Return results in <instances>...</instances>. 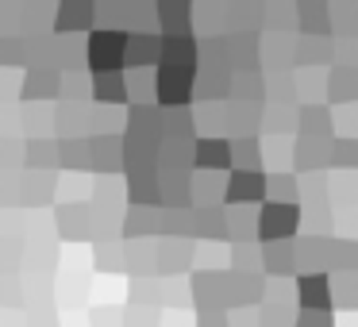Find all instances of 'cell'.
I'll return each mask as SVG.
<instances>
[{"mask_svg": "<svg viewBox=\"0 0 358 327\" xmlns=\"http://www.w3.org/2000/svg\"><path fill=\"white\" fill-rule=\"evenodd\" d=\"M201 327H231L224 308H201Z\"/></svg>", "mask_w": 358, "mask_h": 327, "instance_id": "obj_18", "label": "cell"}, {"mask_svg": "<svg viewBox=\"0 0 358 327\" xmlns=\"http://www.w3.org/2000/svg\"><path fill=\"white\" fill-rule=\"evenodd\" d=\"M96 96H101V101H124L127 81L120 78V73H96Z\"/></svg>", "mask_w": 358, "mask_h": 327, "instance_id": "obj_12", "label": "cell"}, {"mask_svg": "<svg viewBox=\"0 0 358 327\" xmlns=\"http://www.w3.org/2000/svg\"><path fill=\"white\" fill-rule=\"evenodd\" d=\"M358 93V70L339 66V73L331 78V101H350Z\"/></svg>", "mask_w": 358, "mask_h": 327, "instance_id": "obj_11", "label": "cell"}, {"mask_svg": "<svg viewBox=\"0 0 358 327\" xmlns=\"http://www.w3.org/2000/svg\"><path fill=\"white\" fill-rule=\"evenodd\" d=\"M93 20V4H62L58 8V31H78L81 24H89Z\"/></svg>", "mask_w": 358, "mask_h": 327, "instance_id": "obj_8", "label": "cell"}, {"mask_svg": "<svg viewBox=\"0 0 358 327\" xmlns=\"http://www.w3.org/2000/svg\"><path fill=\"white\" fill-rule=\"evenodd\" d=\"M193 154H196V166H204V170H227L231 166V143L227 139H196Z\"/></svg>", "mask_w": 358, "mask_h": 327, "instance_id": "obj_6", "label": "cell"}, {"mask_svg": "<svg viewBox=\"0 0 358 327\" xmlns=\"http://www.w3.org/2000/svg\"><path fill=\"white\" fill-rule=\"evenodd\" d=\"M301 224V208L296 204H278V201H266L262 204V216H258V235L262 239H289Z\"/></svg>", "mask_w": 358, "mask_h": 327, "instance_id": "obj_2", "label": "cell"}, {"mask_svg": "<svg viewBox=\"0 0 358 327\" xmlns=\"http://www.w3.org/2000/svg\"><path fill=\"white\" fill-rule=\"evenodd\" d=\"M301 124H304V131H308L312 139L331 131V127H327V108H304L301 112Z\"/></svg>", "mask_w": 358, "mask_h": 327, "instance_id": "obj_13", "label": "cell"}, {"mask_svg": "<svg viewBox=\"0 0 358 327\" xmlns=\"http://www.w3.org/2000/svg\"><path fill=\"white\" fill-rule=\"evenodd\" d=\"M296 327H331V312H301Z\"/></svg>", "mask_w": 358, "mask_h": 327, "instance_id": "obj_17", "label": "cell"}, {"mask_svg": "<svg viewBox=\"0 0 358 327\" xmlns=\"http://www.w3.org/2000/svg\"><path fill=\"white\" fill-rule=\"evenodd\" d=\"M127 54V35L124 31H93L89 35V66L96 73H116V66Z\"/></svg>", "mask_w": 358, "mask_h": 327, "instance_id": "obj_1", "label": "cell"}, {"mask_svg": "<svg viewBox=\"0 0 358 327\" xmlns=\"http://www.w3.org/2000/svg\"><path fill=\"white\" fill-rule=\"evenodd\" d=\"M231 162H239L235 170H258V139H235Z\"/></svg>", "mask_w": 358, "mask_h": 327, "instance_id": "obj_10", "label": "cell"}, {"mask_svg": "<svg viewBox=\"0 0 358 327\" xmlns=\"http://www.w3.org/2000/svg\"><path fill=\"white\" fill-rule=\"evenodd\" d=\"M266 196V173L262 170H231L227 177V201L231 204H250Z\"/></svg>", "mask_w": 358, "mask_h": 327, "instance_id": "obj_4", "label": "cell"}, {"mask_svg": "<svg viewBox=\"0 0 358 327\" xmlns=\"http://www.w3.org/2000/svg\"><path fill=\"white\" fill-rule=\"evenodd\" d=\"M331 154H335V166H358V143L355 139H339Z\"/></svg>", "mask_w": 358, "mask_h": 327, "instance_id": "obj_15", "label": "cell"}, {"mask_svg": "<svg viewBox=\"0 0 358 327\" xmlns=\"http://www.w3.org/2000/svg\"><path fill=\"white\" fill-rule=\"evenodd\" d=\"M58 89V73L50 66H31L27 73V96H50Z\"/></svg>", "mask_w": 358, "mask_h": 327, "instance_id": "obj_7", "label": "cell"}, {"mask_svg": "<svg viewBox=\"0 0 358 327\" xmlns=\"http://www.w3.org/2000/svg\"><path fill=\"white\" fill-rule=\"evenodd\" d=\"M296 12H301V27L308 35H324L327 31V8L324 4H301Z\"/></svg>", "mask_w": 358, "mask_h": 327, "instance_id": "obj_9", "label": "cell"}, {"mask_svg": "<svg viewBox=\"0 0 358 327\" xmlns=\"http://www.w3.org/2000/svg\"><path fill=\"white\" fill-rule=\"evenodd\" d=\"M296 300L304 312H327L331 308V289H327V273H304L296 281Z\"/></svg>", "mask_w": 358, "mask_h": 327, "instance_id": "obj_5", "label": "cell"}, {"mask_svg": "<svg viewBox=\"0 0 358 327\" xmlns=\"http://www.w3.org/2000/svg\"><path fill=\"white\" fill-rule=\"evenodd\" d=\"M189 89H193V66H158V101L166 108L189 101Z\"/></svg>", "mask_w": 358, "mask_h": 327, "instance_id": "obj_3", "label": "cell"}, {"mask_svg": "<svg viewBox=\"0 0 358 327\" xmlns=\"http://www.w3.org/2000/svg\"><path fill=\"white\" fill-rule=\"evenodd\" d=\"M150 50L158 54V39H150V35H143V39H135V43H131V62L147 66V54H150Z\"/></svg>", "mask_w": 358, "mask_h": 327, "instance_id": "obj_16", "label": "cell"}, {"mask_svg": "<svg viewBox=\"0 0 358 327\" xmlns=\"http://www.w3.org/2000/svg\"><path fill=\"white\" fill-rule=\"evenodd\" d=\"M293 258H296V247H285V242H281L278 250H266V270L289 273V270H293Z\"/></svg>", "mask_w": 358, "mask_h": 327, "instance_id": "obj_14", "label": "cell"}]
</instances>
